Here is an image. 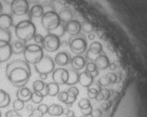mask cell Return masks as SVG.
<instances>
[{"label": "cell", "instance_id": "e575fe53", "mask_svg": "<svg viewBox=\"0 0 147 117\" xmlns=\"http://www.w3.org/2000/svg\"><path fill=\"white\" fill-rule=\"evenodd\" d=\"M98 93H99V90L97 88L88 87V95L90 99H96L98 96Z\"/></svg>", "mask_w": 147, "mask_h": 117}, {"label": "cell", "instance_id": "f6af8a7d", "mask_svg": "<svg viewBox=\"0 0 147 117\" xmlns=\"http://www.w3.org/2000/svg\"><path fill=\"white\" fill-rule=\"evenodd\" d=\"M39 77H40V80H46L47 79V77H48V75H39Z\"/></svg>", "mask_w": 147, "mask_h": 117}, {"label": "cell", "instance_id": "7402d4cb", "mask_svg": "<svg viewBox=\"0 0 147 117\" xmlns=\"http://www.w3.org/2000/svg\"><path fill=\"white\" fill-rule=\"evenodd\" d=\"M44 7L40 4H36L32 7V9L29 10V18H41L44 15Z\"/></svg>", "mask_w": 147, "mask_h": 117}, {"label": "cell", "instance_id": "44dd1931", "mask_svg": "<svg viewBox=\"0 0 147 117\" xmlns=\"http://www.w3.org/2000/svg\"><path fill=\"white\" fill-rule=\"evenodd\" d=\"M67 93H68V100L64 104L67 105L68 107H70L76 101L77 96L79 95V90H78V88L76 87H71L67 90Z\"/></svg>", "mask_w": 147, "mask_h": 117}, {"label": "cell", "instance_id": "5b68a950", "mask_svg": "<svg viewBox=\"0 0 147 117\" xmlns=\"http://www.w3.org/2000/svg\"><path fill=\"white\" fill-rule=\"evenodd\" d=\"M38 75H49L55 70V62L49 56H43L41 60L34 65Z\"/></svg>", "mask_w": 147, "mask_h": 117}, {"label": "cell", "instance_id": "8992f818", "mask_svg": "<svg viewBox=\"0 0 147 117\" xmlns=\"http://www.w3.org/2000/svg\"><path fill=\"white\" fill-rule=\"evenodd\" d=\"M69 46L73 53L76 55H80L87 50V41L85 37L81 34H77L76 36H72L68 40Z\"/></svg>", "mask_w": 147, "mask_h": 117}, {"label": "cell", "instance_id": "277c9868", "mask_svg": "<svg viewBox=\"0 0 147 117\" xmlns=\"http://www.w3.org/2000/svg\"><path fill=\"white\" fill-rule=\"evenodd\" d=\"M41 23L48 33H51L52 31L59 27L61 24V20L58 13H56L54 10L46 11L41 17Z\"/></svg>", "mask_w": 147, "mask_h": 117}, {"label": "cell", "instance_id": "f546056e", "mask_svg": "<svg viewBox=\"0 0 147 117\" xmlns=\"http://www.w3.org/2000/svg\"><path fill=\"white\" fill-rule=\"evenodd\" d=\"M110 90H108L106 88H100L99 90V93H98V96L96 98V100H106L110 98Z\"/></svg>", "mask_w": 147, "mask_h": 117}, {"label": "cell", "instance_id": "f1b7e54d", "mask_svg": "<svg viewBox=\"0 0 147 117\" xmlns=\"http://www.w3.org/2000/svg\"><path fill=\"white\" fill-rule=\"evenodd\" d=\"M11 41V33L9 30L0 29V42L10 43Z\"/></svg>", "mask_w": 147, "mask_h": 117}, {"label": "cell", "instance_id": "8d00e7d4", "mask_svg": "<svg viewBox=\"0 0 147 117\" xmlns=\"http://www.w3.org/2000/svg\"><path fill=\"white\" fill-rule=\"evenodd\" d=\"M58 99H59L60 101L61 102L65 103L68 100V93L67 91H61V92H59V94H58Z\"/></svg>", "mask_w": 147, "mask_h": 117}, {"label": "cell", "instance_id": "30bf717a", "mask_svg": "<svg viewBox=\"0 0 147 117\" xmlns=\"http://www.w3.org/2000/svg\"><path fill=\"white\" fill-rule=\"evenodd\" d=\"M11 55H12V49L10 43L0 42V63L9 61Z\"/></svg>", "mask_w": 147, "mask_h": 117}, {"label": "cell", "instance_id": "ffe728a7", "mask_svg": "<svg viewBox=\"0 0 147 117\" xmlns=\"http://www.w3.org/2000/svg\"><path fill=\"white\" fill-rule=\"evenodd\" d=\"M95 64L97 66L98 70H104L107 67H109V58H107L105 54H100L98 55L95 58Z\"/></svg>", "mask_w": 147, "mask_h": 117}, {"label": "cell", "instance_id": "7dc6e473", "mask_svg": "<svg viewBox=\"0 0 147 117\" xmlns=\"http://www.w3.org/2000/svg\"><path fill=\"white\" fill-rule=\"evenodd\" d=\"M94 38H95V36H94V34H88V39H90V40H94Z\"/></svg>", "mask_w": 147, "mask_h": 117}, {"label": "cell", "instance_id": "681fc988", "mask_svg": "<svg viewBox=\"0 0 147 117\" xmlns=\"http://www.w3.org/2000/svg\"><path fill=\"white\" fill-rule=\"evenodd\" d=\"M14 1V0H4V2H5L6 4H7V5H9L10 6V4L12 3Z\"/></svg>", "mask_w": 147, "mask_h": 117}, {"label": "cell", "instance_id": "836d02e7", "mask_svg": "<svg viewBox=\"0 0 147 117\" xmlns=\"http://www.w3.org/2000/svg\"><path fill=\"white\" fill-rule=\"evenodd\" d=\"M78 107L81 109V110H84V109H88L90 107V102L88 99H82L80 100V101L78 102Z\"/></svg>", "mask_w": 147, "mask_h": 117}, {"label": "cell", "instance_id": "cb8c5ba5", "mask_svg": "<svg viewBox=\"0 0 147 117\" xmlns=\"http://www.w3.org/2000/svg\"><path fill=\"white\" fill-rule=\"evenodd\" d=\"M11 49H12V54H22L24 53V49H25V43L22 42L21 40H17L14 41L13 43H11Z\"/></svg>", "mask_w": 147, "mask_h": 117}, {"label": "cell", "instance_id": "4fadbf2b", "mask_svg": "<svg viewBox=\"0 0 147 117\" xmlns=\"http://www.w3.org/2000/svg\"><path fill=\"white\" fill-rule=\"evenodd\" d=\"M13 25V18L11 15L6 13H2L0 15V29L9 30L10 27Z\"/></svg>", "mask_w": 147, "mask_h": 117}, {"label": "cell", "instance_id": "f35d334b", "mask_svg": "<svg viewBox=\"0 0 147 117\" xmlns=\"http://www.w3.org/2000/svg\"><path fill=\"white\" fill-rule=\"evenodd\" d=\"M37 109H38V110H39L43 114H48V112H49V106H48L47 104H44V103H40L39 105H38Z\"/></svg>", "mask_w": 147, "mask_h": 117}, {"label": "cell", "instance_id": "603a6c76", "mask_svg": "<svg viewBox=\"0 0 147 117\" xmlns=\"http://www.w3.org/2000/svg\"><path fill=\"white\" fill-rule=\"evenodd\" d=\"M68 71V79L66 82V85H75L76 83H78V79H79V73L77 71L74 69H69Z\"/></svg>", "mask_w": 147, "mask_h": 117}, {"label": "cell", "instance_id": "5bb4252c", "mask_svg": "<svg viewBox=\"0 0 147 117\" xmlns=\"http://www.w3.org/2000/svg\"><path fill=\"white\" fill-rule=\"evenodd\" d=\"M70 64L72 65V69L78 72L86 66V60H85L84 57H82V56L76 55L75 57L72 58Z\"/></svg>", "mask_w": 147, "mask_h": 117}, {"label": "cell", "instance_id": "484cf974", "mask_svg": "<svg viewBox=\"0 0 147 117\" xmlns=\"http://www.w3.org/2000/svg\"><path fill=\"white\" fill-rule=\"evenodd\" d=\"M10 103V96L3 89H0V108H6Z\"/></svg>", "mask_w": 147, "mask_h": 117}, {"label": "cell", "instance_id": "d6986e66", "mask_svg": "<svg viewBox=\"0 0 147 117\" xmlns=\"http://www.w3.org/2000/svg\"><path fill=\"white\" fill-rule=\"evenodd\" d=\"M102 51V46L99 42H93L91 43V45L90 46V49L87 53V58L88 60H91L92 55H95L97 57L99 54Z\"/></svg>", "mask_w": 147, "mask_h": 117}, {"label": "cell", "instance_id": "3957f363", "mask_svg": "<svg viewBox=\"0 0 147 117\" xmlns=\"http://www.w3.org/2000/svg\"><path fill=\"white\" fill-rule=\"evenodd\" d=\"M44 56L43 48L37 44H30L25 46L24 51V61L28 64H36Z\"/></svg>", "mask_w": 147, "mask_h": 117}, {"label": "cell", "instance_id": "7a4b0ae2", "mask_svg": "<svg viewBox=\"0 0 147 117\" xmlns=\"http://www.w3.org/2000/svg\"><path fill=\"white\" fill-rule=\"evenodd\" d=\"M36 25L31 20H22L15 25V34L19 40L22 42H28L34 39L36 36Z\"/></svg>", "mask_w": 147, "mask_h": 117}, {"label": "cell", "instance_id": "f5cc1de1", "mask_svg": "<svg viewBox=\"0 0 147 117\" xmlns=\"http://www.w3.org/2000/svg\"><path fill=\"white\" fill-rule=\"evenodd\" d=\"M44 1H45L46 3H52V2L55 1V0H44Z\"/></svg>", "mask_w": 147, "mask_h": 117}, {"label": "cell", "instance_id": "9c48e42d", "mask_svg": "<svg viewBox=\"0 0 147 117\" xmlns=\"http://www.w3.org/2000/svg\"><path fill=\"white\" fill-rule=\"evenodd\" d=\"M68 79V71L64 68L55 69L52 73V80L57 85H66Z\"/></svg>", "mask_w": 147, "mask_h": 117}, {"label": "cell", "instance_id": "db71d44e", "mask_svg": "<svg viewBox=\"0 0 147 117\" xmlns=\"http://www.w3.org/2000/svg\"><path fill=\"white\" fill-rule=\"evenodd\" d=\"M2 116V114H1V111H0V117H1Z\"/></svg>", "mask_w": 147, "mask_h": 117}, {"label": "cell", "instance_id": "ab89813d", "mask_svg": "<svg viewBox=\"0 0 147 117\" xmlns=\"http://www.w3.org/2000/svg\"><path fill=\"white\" fill-rule=\"evenodd\" d=\"M43 114L38 110V109L36 108V109H34V110L32 111V112L30 114V115H29V117H43Z\"/></svg>", "mask_w": 147, "mask_h": 117}, {"label": "cell", "instance_id": "e0dca14e", "mask_svg": "<svg viewBox=\"0 0 147 117\" xmlns=\"http://www.w3.org/2000/svg\"><path fill=\"white\" fill-rule=\"evenodd\" d=\"M31 95H32V92L28 87H25L19 88L16 93L17 99L24 101V102H28L29 100H31Z\"/></svg>", "mask_w": 147, "mask_h": 117}, {"label": "cell", "instance_id": "bcb514c9", "mask_svg": "<svg viewBox=\"0 0 147 117\" xmlns=\"http://www.w3.org/2000/svg\"><path fill=\"white\" fill-rule=\"evenodd\" d=\"M109 106H110V104H109V103H107V104H106V103H104V104H102V109H104V110H107V109L109 108Z\"/></svg>", "mask_w": 147, "mask_h": 117}, {"label": "cell", "instance_id": "ac0fdd59", "mask_svg": "<svg viewBox=\"0 0 147 117\" xmlns=\"http://www.w3.org/2000/svg\"><path fill=\"white\" fill-rule=\"evenodd\" d=\"M60 92V87L59 85H57L54 82H50V83L46 84L45 87V96H51V97H55L58 96Z\"/></svg>", "mask_w": 147, "mask_h": 117}, {"label": "cell", "instance_id": "2e32d148", "mask_svg": "<svg viewBox=\"0 0 147 117\" xmlns=\"http://www.w3.org/2000/svg\"><path fill=\"white\" fill-rule=\"evenodd\" d=\"M58 15L60 17L61 22L63 23V24H66L69 22L73 21V17H74L73 11L70 9H68V7H64V9H61Z\"/></svg>", "mask_w": 147, "mask_h": 117}, {"label": "cell", "instance_id": "d590c367", "mask_svg": "<svg viewBox=\"0 0 147 117\" xmlns=\"http://www.w3.org/2000/svg\"><path fill=\"white\" fill-rule=\"evenodd\" d=\"M110 84H111V82L109 80V78L107 77V75H105L104 77H102L98 81V85H100V87H106V85H110Z\"/></svg>", "mask_w": 147, "mask_h": 117}, {"label": "cell", "instance_id": "d6a6232c", "mask_svg": "<svg viewBox=\"0 0 147 117\" xmlns=\"http://www.w3.org/2000/svg\"><path fill=\"white\" fill-rule=\"evenodd\" d=\"M12 106H13V109L15 111H17V112H19V111H22V109L24 108V101H22V100H16L13 102V104H12Z\"/></svg>", "mask_w": 147, "mask_h": 117}, {"label": "cell", "instance_id": "1f68e13d", "mask_svg": "<svg viewBox=\"0 0 147 117\" xmlns=\"http://www.w3.org/2000/svg\"><path fill=\"white\" fill-rule=\"evenodd\" d=\"M81 30H82L84 33L90 34L92 33V31L94 30V27L92 23L88 22H84L83 23H81Z\"/></svg>", "mask_w": 147, "mask_h": 117}, {"label": "cell", "instance_id": "d4e9b609", "mask_svg": "<svg viewBox=\"0 0 147 117\" xmlns=\"http://www.w3.org/2000/svg\"><path fill=\"white\" fill-rule=\"evenodd\" d=\"M64 109L59 104H51L50 106H49V112L48 114L51 116H61V114H63Z\"/></svg>", "mask_w": 147, "mask_h": 117}, {"label": "cell", "instance_id": "52a82bcc", "mask_svg": "<svg viewBox=\"0 0 147 117\" xmlns=\"http://www.w3.org/2000/svg\"><path fill=\"white\" fill-rule=\"evenodd\" d=\"M42 46L49 52H55L61 46V38L55 34L49 33L47 36H44Z\"/></svg>", "mask_w": 147, "mask_h": 117}, {"label": "cell", "instance_id": "8fae6325", "mask_svg": "<svg viewBox=\"0 0 147 117\" xmlns=\"http://www.w3.org/2000/svg\"><path fill=\"white\" fill-rule=\"evenodd\" d=\"M65 32L71 36H76L81 32V23L78 21H71L65 24Z\"/></svg>", "mask_w": 147, "mask_h": 117}, {"label": "cell", "instance_id": "ba28073f", "mask_svg": "<svg viewBox=\"0 0 147 117\" xmlns=\"http://www.w3.org/2000/svg\"><path fill=\"white\" fill-rule=\"evenodd\" d=\"M10 9L17 16L29 14V3L27 0H14L10 4Z\"/></svg>", "mask_w": 147, "mask_h": 117}, {"label": "cell", "instance_id": "83f0119b", "mask_svg": "<svg viewBox=\"0 0 147 117\" xmlns=\"http://www.w3.org/2000/svg\"><path fill=\"white\" fill-rule=\"evenodd\" d=\"M44 97H45L44 93L34 91L32 92V95H31V100H32V102H34V104H40L42 102V100H43Z\"/></svg>", "mask_w": 147, "mask_h": 117}, {"label": "cell", "instance_id": "c3c4849f", "mask_svg": "<svg viewBox=\"0 0 147 117\" xmlns=\"http://www.w3.org/2000/svg\"><path fill=\"white\" fill-rule=\"evenodd\" d=\"M115 67H117V66H115V63H111V64H109V68H110L111 70H115Z\"/></svg>", "mask_w": 147, "mask_h": 117}, {"label": "cell", "instance_id": "7c38bea8", "mask_svg": "<svg viewBox=\"0 0 147 117\" xmlns=\"http://www.w3.org/2000/svg\"><path fill=\"white\" fill-rule=\"evenodd\" d=\"M71 60H72V57L70 56V54L67 53L66 51H61L60 53H58L55 56L54 62H55V64L61 66V67H63V66L70 64Z\"/></svg>", "mask_w": 147, "mask_h": 117}, {"label": "cell", "instance_id": "f907efd6", "mask_svg": "<svg viewBox=\"0 0 147 117\" xmlns=\"http://www.w3.org/2000/svg\"><path fill=\"white\" fill-rule=\"evenodd\" d=\"M27 110H29V111H33L34 109H33V107H32V105H28V106H27Z\"/></svg>", "mask_w": 147, "mask_h": 117}, {"label": "cell", "instance_id": "6da1fadb", "mask_svg": "<svg viewBox=\"0 0 147 117\" xmlns=\"http://www.w3.org/2000/svg\"><path fill=\"white\" fill-rule=\"evenodd\" d=\"M6 75L11 84L21 88L28 83L31 76V69L25 61L15 60L7 65Z\"/></svg>", "mask_w": 147, "mask_h": 117}, {"label": "cell", "instance_id": "b9f144b4", "mask_svg": "<svg viewBox=\"0 0 147 117\" xmlns=\"http://www.w3.org/2000/svg\"><path fill=\"white\" fill-rule=\"evenodd\" d=\"M91 116L92 117H100L102 116V112H100L99 109H96V110L91 112Z\"/></svg>", "mask_w": 147, "mask_h": 117}, {"label": "cell", "instance_id": "ee69618b", "mask_svg": "<svg viewBox=\"0 0 147 117\" xmlns=\"http://www.w3.org/2000/svg\"><path fill=\"white\" fill-rule=\"evenodd\" d=\"M73 116H75V112L71 110H68L66 112V117H73Z\"/></svg>", "mask_w": 147, "mask_h": 117}, {"label": "cell", "instance_id": "60d3db41", "mask_svg": "<svg viewBox=\"0 0 147 117\" xmlns=\"http://www.w3.org/2000/svg\"><path fill=\"white\" fill-rule=\"evenodd\" d=\"M34 40L37 45H39V44L42 45V43H43V40H44V36L40 34H36V36H34Z\"/></svg>", "mask_w": 147, "mask_h": 117}, {"label": "cell", "instance_id": "74e56055", "mask_svg": "<svg viewBox=\"0 0 147 117\" xmlns=\"http://www.w3.org/2000/svg\"><path fill=\"white\" fill-rule=\"evenodd\" d=\"M6 117H22L17 111L15 110H10V111H7L5 114Z\"/></svg>", "mask_w": 147, "mask_h": 117}, {"label": "cell", "instance_id": "4dcf8cb0", "mask_svg": "<svg viewBox=\"0 0 147 117\" xmlns=\"http://www.w3.org/2000/svg\"><path fill=\"white\" fill-rule=\"evenodd\" d=\"M46 87V84L44 81L42 80H36L34 82L33 84V88H34V91H37V92H42L45 89Z\"/></svg>", "mask_w": 147, "mask_h": 117}, {"label": "cell", "instance_id": "7bdbcfd3", "mask_svg": "<svg viewBox=\"0 0 147 117\" xmlns=\"http://www.w3.org/2000/svg\"><path fill=\"white\" fill-rule=\"evenodd\" d=\"M81 112H82V114H83L85 116L90 115V114H91L92 108H91V106H90V108H88V109H84V110H81Z\"/></svg>", "mask_w": 147, "mask_h": 117}, {"label": "cell", "instance_id": "4316f807", "mask_svg": "<svg viewBox=\"0 0 147 117\" xmlns=\"http://www.w3.org/2000/svg\"><path fill=\"white\" fill-rule=\"evenodd\" d=\"M86 72L90 73L93 77H96L99 75V70L97 69V66H96L95 62L93 61H90L86 65Z\"/></svg>", "mask_w": 147, "mask_h": 117}, {"label": "cell", "instance_id": "816d5d0a", "mask_svg": "<svg viewBox=\"0 0 147 117\" xmlns=\"http://www.w3.org/2000/svg\"><path fill=\"white\" fill-rule=\"evenodd\" d=\"M2 11H3V6H2L1 2H0V15L2 14Z\"/></svg>", "mask_w": 147, "mask_h": 117}, {"label": "cell", "instance_id": "9a60e30c", "mask_svg": "<svg viewBox=\"0 0 147 117\" xmlns=\"http://www.w3.org/2000/svg\"><path fill=\"white\" fill-rule=\"evenodd\" d=\"M93 76H92L90 73H88V72L85 71L84 73H79V79H78V83L84 87H90V85L93 83Z\"/></svg>", "mask_w": 147, "mask_h": 117}]
</instances>
